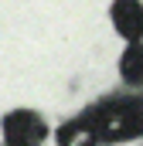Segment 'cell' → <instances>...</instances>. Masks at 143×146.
Returning <instances> with one entry per match:
<instances>
[{
    "mask_svg": "<svg viewBox=\"0 0 143 146\" xmlns=\"http://www.w3.org/2000/svg\"><path fill=\"white\" fill-rule=\"evenodd\" d=\"M119 72H123L126 82L140 85V78H143V51H140V41H130V44H126L123 61H119Z\"/></svg>",
    "mask_w": 143,
    "mask_h": 146,
    "instance_id": "obj_5",
    "label": "cell"
},
{
    "mask_svg": "<svg viewBox=\"0 0 143 146\" xmlns=\"http://www.w3.org/2000/svg\"><path fill=\"white\" fill-rule=\"evenodd\" d=\"M0 133L7 146H41L48 139V122L34 109H14L3 115Z\"/></svg>",
    "mask_w": 143,
    "mask_h": 146,
    "instance_id": "obj_2",
    "label": "cell"
},
{
    "mask_svg": "<svg viewBox=\"0 0 143 146\" xmlns=\"http://www.w3.org/2000/svg\"><path fill=\"white\" fill-rule=\"evenodd\" d=\"M109 17H112V24H116V34L123 37L126 44H130V41H140V24H143L140 0H112Z\"/></svg>",
    "mask_w": 143,
    "mask_h": 146,
    "instance_id": "obj_3",
    "label": "cell"
},
{
    "mask_svg": "<svg viewBox=\"0 0 143 146\" xmlns=\"http://www.w3.org/2000/svg\"><path fill=\"white\" fill-rule=\"evenodd\" d=\"M55 139H58V146H99V139H96V133H92V126H89L85 115L61 122L58 133H55Z\"/></svg>",
    "mask_w": 143,
    "mask_h": 146,
    "instance_id": "obj_4",
    "label": "cell"
},
{
    "mask_svg": "<svg viewBox=\"0 0 143 146\" xmlns=\"http://www.w3.org/2000/svg\"><path fill=\"white\" fill-rule=\"evenodd\" d=\"M99 143H126L140 136V102L136 99H106L85 112Z\"/></svg>",
    "mask_w": 143,
    "mask_h": 146,
    "instance_id": "obj_1",
    "label": "cell"
}]
</instances>
